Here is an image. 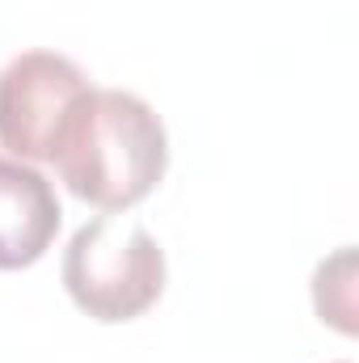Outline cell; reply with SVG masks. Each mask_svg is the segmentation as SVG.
Wrapping results in <instances>:
<instances>
[{
  "instance_id": "2",
  "label": "cell",
  "mask_w": 359,
  "mask_h": 363,
  "mask_svg": "<svg viewBox=\"0 0 359 363\" xmlns=\"http://www.w3.org/2000/svg\"><path fill=\"white\" fill-rule=\"evenodd\" d=\"M64 287L93 321H136L165 291V254L144 224L97 216L64 250Z\"/></svg>"
},
{
  "instance_id": "1",
  "label": "cell",
  "mask_w": 359,
  "mask_h": 363,
  "mask_svg": "<svg viewBox=\"0 0 359 363\" xmlns=\"http://www.w3.org/2000/svg\"><path fill=\"white\" fill-rule=\"evenodd\" d=\"M51 161L77 199L101 211H127L165 178V123L136 93L89 85L72 101Z\"/></svg>"
},
{
  "instance_id": "5",
  "label": "cell",
  "mask_w": 359,
  "mask_h": 363,
  "mask_svg": "<svg viewBox=\"0 0 359 363\" xmlns=\"http://www.w3.org/2000/svg\"><path fill=\"white\" fill-rule=\"evenodd\" d=\"M313 304H317V317L330 321L338 334H355V250H338L334 258H326L317 274H313Z\"/></svg>"
},
{
  "instance_id": "4",
  "label": "cell",
  "mask_w": 359,
  "mask_h": 363,
  "mask_svg": "<svg viewBox=\"0 0 359 363\" xmlns=\"http://www.w3.org/2000/svg\"><path fill=\"white\" fill-rule=\"evenodd\" d=\"M55 186L26 161L0 157V271L34 267L60 233Z\"/></svg>"
},
{
  "instance_id": "3",
  "label": "cell",
  "mask_w": 359,
  "mask_h": 363,
  "mask_svg": "<svg viewBox=\"0 0 359 363\" xmlns=\"http://www.w3.org/2000/svg\"><path fill=\"white\" fill-rule=\"evenodd\" d=\"M89 89L85 72L55 51H26L0 72V144L17 161H51L72 101Z\"/></svg>"
}]
</instances>
